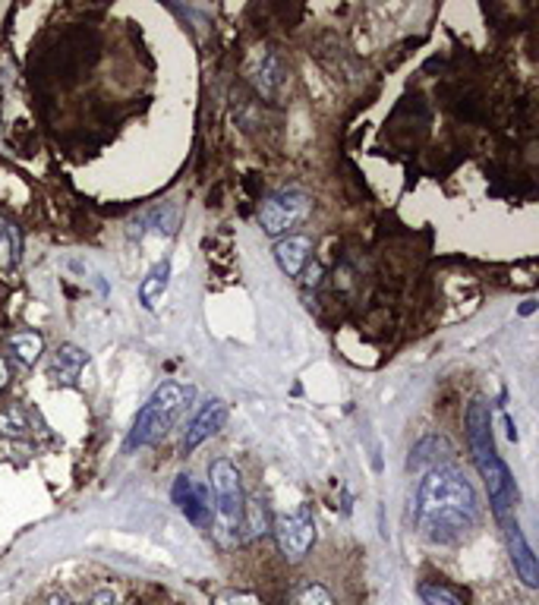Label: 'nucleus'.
I'll return each mask as SVG.
<instances>
[{
  "label": "nucleus",
  "mask_w": 539,
  "mask_h": 605,
  "mask_svg": "<svg viewBox=\"0 0 539 605\" xmlns=\"http://www.w3.org/2000/svg\"><path fill=\"white\" fill-rule=\"evenodd\" d=\"M250 79L259 89V95H265L269 102H278L284 85H288V66H284V61L271 48H262L256 57H252Z\"/></svg>",
  "instance_id": "9d476101"
},
{
  "label": "nucleus",
  "mask_w": 539,
  "mask_h": 605,
  "mask_svg": "<svg viewBox=\"0 0 539 605\" xmlns=\"http://www.w3.org/2000/svg\"><path fill=\"white\" fill-rule=\"evenodd\" d=\"M196 401V388L192 385H180V382H164L152 391L149 401L139 407L136 420H132L130 432H126L123 451H139L149 448V444L162 442L180 416L190 410V404Z\"/></svg>",
  "instance_id": "20e7f679"
},
{
  "label": "nucleus",
  "mask_w": 539,
  "mask_h": 605,
  "mask_svg": "<svg viewBox=\"0 0 539 605\" xmlns=\"http://www.w3.org/2000/svg\"><path fill=\"white\" fill-rule=\"evenodd\" d=\"M171 498H174V504L186 514V521L196 523V527H209L211 521L209 483H199L196 476L180 473L174 480V489H171Z\"/></svg>",
  "instance_id": "0eeeda50"
},
{
  "label": "nucleus",
  "mask_w": 539,
  "mask_h": 605,
  "mask_svg": "<svg viewBox=\"0 0 539 605\" xmlns=\"http://www.w3.org/2000/svg\"><path fill=\"white\" fill-rule=\"evenodd\" d=\"M10 376H13V366L6 363L4 356H0V395H4V388L10 385Z\"/></svg>",
  "instance_id": "4be33fe9"
},
{
  "label": "nucleus",
  "mask_w": 539,
  "mask_h": 605,
  "mask_svg": "<svg viewBox=\"0 0 539 605\" xmlns=\"http://www.w3.org/2000/svg\"><path fill=\"white\" fill-rule=\"evenodd\" d=\"M309 252H312L309 237L290 234V237H281V240L275 243V262L288 278H299L306 265H309Z\"/></svg>",
  "instance_id": "ddd939ff"
},
{
  "label": "nucleus",
  "mask_w": 539,
  "mask_h": 605,
  "mask_svg": "<svg viewBox=\"0 0 539 605\" xmlns=\"http://www.w3.org/2000/svg\"><path fill=\"white\" fill-rule=\"evenodd\" d=\"M48 605H73L70 600H66V596H51V602Z\"/></svg>",
  "instance_id": "b1692460"
},
{
  "label": "nucleus",
  "mask_w": 539,
  "mask_h": 605,
  "mask_svg": "<svg viewBox=\"0 0 539 605\" xmlns=\"http://www.w3.org/2000/svg\"><path fill=\"white\" fill-rule=\"evenodd\" d=\"M534 312H536V300H524L521 316H534Z\"/></svg>",
  "instance_id": "5701e85b"
},
{
  "label": "nucleus",
  "mask_w": 539,
  "mask_h": 605,
  "mask_svg": "<svg viewBox=\"0 0 539 605\" xmlns=\"http://www.w3.org/2000/svg\"><path fill=\"white\" fill-rule=\"evenodd\" d=\"M455 457V444L445 435H423L419 442L410 448L407 457V470H416V473H426V470L436 467H448V461Z\"/></svg>",
  "instance_id": "9b49d317"
},
{
  "label": "nucleus",
  "mask_w": 539,
  "mask_h": 605,
  "mask_svg": "<svg viewBox=\"0 0 539 605\" xmlns=\"http://www.w3.org/2000/svg\"><path fill=\"white\" fill-rule=\"evenodd\" d=\"M294 605H335V600H331V593L322 583H306L294 596Z\"/></svg>",
  "instance_id": "6ab92c4d"
},
{
  "label": "nucleus",
  "mask_w": 539,
  "mask_h": 605,
  "mask_svg": "<svg viewBox=\"0 0 539 605\" xmlns=\"http://www.w3.org/2000/svg\"><path fill=\"white\" fill-rule=\"evenodd\" d=\"M89 605H117V593L114 590H98V593L89 600Z\"/></svg>",
  "instance_id": "412c9836"
},
{
  "label": "nucleus",
  "mask_w": 539,
  "mask_h": 605,
  "mask_svg": "<svg viewBox=\"0 0 539 605\" xmlns=\"http://www.w3.org/2000/svg\"><path fill=\"white\" fill-rule=\"evenodd\" d=\"M414 523L426 542L432 545H457L483 521V504L474 483L457 467L426 470L414 492Z\"/></svg>",
  "instance_id": "f257e3e1"
},
{
  "label": "nucleus",
  "mask_w": 539,
  "mask_h": 605,
  "mask_svg": "<svg viewBox=\"0 0 539 605\" xmlns=\"http://www.w3.org/2000/svg\"><path fill=\"white\" fill-rule=\"evenodd\" d=\"M215 605H262V600L252 593H237V590H230V593L215 596Z\"/></svg>",
  "instance_id": "aec40b11"
},
{
  "label": "nucleus",
  "mask_w": 539,
  "mask_h": 605,
  "mask_svg": "<svg viewBox=\"0 0 539 605\" xmlns=\"http://www.w3.org/2000/svg\"><path fill=\"white\" fill-rule=\"evenodd\" d=\"M89 366V354L76 344H60L48 363V378L54 385H76L83 369Z\"/></svg>",
  "instance_id": "f8f14e48"
},
{
  "label": "nucleus",
  "mask_w": 539,
  "mask_h": 605,
  "mask_svg": "<svg viewBox=\"0 0 539 605\" xmlns=\"http://www.w3.org/2000/svg\"><path fill=\"white\" fill-rule=\"evenodd\" d=\"M275 540L288 561H303L309 555V549L316 545V517H312L309 504H299V508L278 517Z\"/></svg>",
  "instance_id": "423d86ee"
},
{
  "label": "nucleus",
  "mask_w": 539,
  "mask_h": 605,
  "mask_svg": "<svg viewBox=\"0 0 539 605\" xmlns=\"http://www.w3.org/2000/svg\"><path fill=\"white\" fill-rule=\"evenodd\" d=\"M312 211V196L299 186H288L278 190L259 205V224L269 237H290V230L309 218Z\"/></svg>",
  "instance_id": "39448f33"
},
{
  "label": "nucleus",
  "mask_w": 539,
  "mask_h": 605,
  "mask_svg": "<svg viewBox=\"0 0 539 605\" xmlns=\"http://www.w3.org/2000/svg\"><path fill=\"white\" fill-rule=\"evenodd\" d=\"M0 249L6 252V262L10 265H16L19 256H23V237H19L16 224L4 221V218H0Z\"/></svg>",
  "instance_id": "a211bd4d"
},
{
  "label": "nucleus",
  "mask_w": 539,
  "mask_h": 605,
  "mask_svg": "<svg viewBox=\"0 0 539 605\" xmlns=\"http://www.w3.org/2000/svg\"><path fill=\"white\" fill-rule=\"evenodd\" d=\"M32 432V414L19 401H10L0 410V435L4 438H25Z\"/></svg>",
  "instance_id": "f3484780"
},
{
  "label": "nucleus",
  "mask_w": 539,
  "mask_h": 605,
  "mask_svg": "<svg viewBox=\"0 0 539 605\" xmlns=\"http://www.w3.org/2000/svg\"><path fill=\"white\" fill-rule=\"evenodd\" d=\"M168 284H171V259L164 256L162 262H158L155 268L142 278V284H139V303H142L145 309H155V303L162 300V294L168 290Z\"/></svg>",
  "instance_id": "2eb2a0df"
},
{
  "label": "nucleus",
  "mask_w": 539,
  "mask_h": 605,
  "mask_svg": "<svg viewBox=\"0 0 539 605\" xmlns=\"http://www.w3.org/2000/svg\"><path fill=\"white\" fill-rule=\"evenodd\" d=\"M502 527H505V542H508V558H511V564H514L517 577H521L527 590H536L539 587V564H536V555H534V549H530L527 536H524L521 523H517V517H505Z\"/></svg>",
  "instance_id": "1a4fd4ad"
},
{
  "label": "nucleus",
  "mask_w": 539,
  "mask_h": 605,
  "mask_svg": "<svg viewBox=\"0 0 539 605\" xmlns=\"http://www.w3.org/2000/svg\"><path fill=\"white\" fill-rule=\"evenodd\" d=\"M44 354V337L38 331H16L6 341V356L4 360L10 366H19V369H32Z\"/></svg>",
  "instance_id": "4468645a"
},
{
  "label": "nucleus",
  "mask_w": 539,
  "mask_h": 605,
  "mask_svg": "<svg viewBox=\"0 0 539 605\" xmlns=\"http://www.w3.org/2000/svg\"><path fill=\"white\" fill-rule=\"evenodd\" d=\"M209 492H211V533L218 545L230 549L243 540L246 530V495L240 470L230 457H215L209 464Z\"/></svg>",
  "instance_id": "7ed1b4c3"
},
{
  "label": "nucleus",
  "mask_w": 539,
  "mask_h": 605,
  "mask_svg": "<svg viewBox=\"0 0 539 605\" xmlns=\"http://www.w3.org/2000/svg\"><path fill=\"white\" fill-rule=\"evenodd\" d=\"M416 593L426 605H470V596L464 590L451 587L445 581H423L416 587Z\"/></svg>",
  "instance_id": "dca6fc26"
},
{
  "label": "nucleus",
  "mask_w": 539,
  "mask_h": 605,
  "mask_svg": "<svg viewBox=\"0 0 539 605\" xmlns=\"http://www.w3.org/2000/svg\"><path fill=\"white\" fill-rule=\"evenodd\" d=\"M467 442H470V454L476 461V470L485 483V492H489L492 502V514L498 521L514 514L517 502H521V492H517V483L511 476L508 464L498 457L495 451V438H492V410L485 401H474L467 407Z\"/></svg>",
  "instance_id": "f03ea898"
},
{
  "label": "nucleus",
  "mask_w": 539,
  "mask_h": 605,
  "mask_svg": "<svg viewBox=\"0 0 539 605\" xmlns=\"http://www.w3.org/2000/svg\"><path fill=\"white\" fill-rule=\"evenodd\" d=\"M224 423H228V404H224L221 397H209V401L199 404V410L192 414V420L186 423V432H183L186 454L196 451L202 442H209L211 435H218V432L224 429Z\"/></svg>",
  "instance_id": "6e6552de"
}]
</instances>
